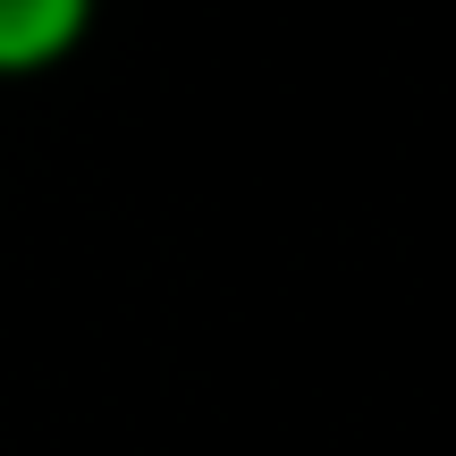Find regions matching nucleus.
Returning a JSON list of instances; mask_svg holds the SVG:
<instances>
[{"label": "nucleus", "instance_id": "1", "mask_svg": "<svg viewBox=\"0 0 456 456\" xmlns=\"http://www.w3.org/2000/svg\"><path fill=\"white\" fill-rule=\"evenodd\" d=\"M102 0H0V85L51 77L85 51Z\"/></svg>", "mask_w": 456, "mask_h": 456}]
</instances>
